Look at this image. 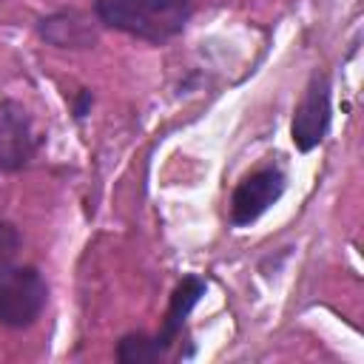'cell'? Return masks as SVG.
<instances>
[{
	"mask_svg": "<svg viewBox=\"0 0 364 364\" xmlns=\"http://www.w3.org/2000/svg\"><path fill=\"white\" fill-rule=\"evenodd\" d=\"M94 14L102 26L125 31L136 40L165 43L188 26L191 0H94Z\"/></svg>",
	"mask_w": 364,
	"mask_h": 364,
	"instance_id": "cell-1",
	"label": "cell"
},
{
	"mask_svg": "<svg viewBox=\"0 0 364 364\" xmlns=\"http://www.w3.org/2000/svg\"><path fill=\"white\" fill-rule=\"evenodd\" d=\"M48 301V284L37 267H3L0 273V324L31 327Z\"/></svg>",
	"mask_w": 364,
	"mask_h": 364,
	"instance_id": "cell-2",
	"label": "cell"
},
{
	"mask_svg": "<svg viewBox=\"0 0 364 364\" xmlns=\"http://www.w3.org/2000/svg\"><path fill=\"white\" fill-rule=\"evenodd\" d=\"M330 119H333L330 80H327V74L313 71V77L293 111V125H290L293 145L299 151H313L316 145H321V139L330 131Z\"/></svg>",
	"mask_w": 364,
	"mask_h": 364,
	"instance_id": "cell-3",
	"label": "cell"
},
{
	"mask_svg": "<svg viewBox=\"0 0 364 364\" xmlns=\"http://www.w3.org/2000/svg\"><path fill=\"white\" fill-rule=\"evenodd\" d=\"M287 176L279 168H259L253 173H247L230 196V222L236 228H245L250 222H256L270 205H276L284 193Z\"/></svg>",
	"mask_w": 364,
	"mask_h": 364,
	"instance_id": "cell-4",
	"label": "cell"
},
{
	"mask_svg": "<svg viewBox=\"0 0 364 364\" xmlns=\"http://www.w3.org/2000/svg\"><path fill=\"white\" fill-rule=\"evenodd\" d=\"M40 148V134L28 111L14 100H0V173L28 165Z\"/></svg>",
	"mask_w": 364,
	"mask_h": 364,
	"instance_id": "cell-5",
	"label": "cell"
},
{
	"mask_svg": "<svg viewBox=\"0 0 364 364\" xmlns=\"http://www.w3.org/2000/svg\"><path fill=\"white\" fill-rule=\"evenodd\" d=\"M208 290V282L199 279V276H185L173 293H171V301H168V313H165V321H162V330L154 336V344L159 347V353L165 355L168 347L176 341V336L182 333V324L185 318L191 316V310L199 304V299L205 296Z\"/></svg>",
	"mask_w": 364,
	"mask_h": 364,
	"instance_id": "cell-6",
	"label": "cell"
},
{
	"mask_svg": "<svg viewBox=\"0 0 364 364\" xmlns=\"http://www.w3.org/2000/svg\"><path fill=\"white\" fill-rule=\"evenodd\" d=\"M43 37L51 40L60 48H88L97 40V31L91 28L88 17L80 11H60L40 26Z\"/></svg>",
	"mask_w": 364,
	"mask_h": 364,
	"instance_id": "cell-7",
	"label": "cell"
},
{
	"mask_svg": "<svg viewBox=\"0 0 364 364\" xmlns=\"http://www.w3.org/2000/svg\"><path fill=\"white\" fill-rule=\"evenodd\" d=\"M117 358L122 364H142V361H156L162 358L159 347L154 344V338L142 336V333H131L117 344Z\"/></svg>",
	"mask_w": 364,
	"mask_h": 364,
	"instance_id": "cell-8",
	"label": "cell"
},
{
	"mask_svg": "<svg viewBox=\"0 0 364 364\" xmlns=\"http://www.w3.org/2000/svg\"><path fill=\"white\" fill-rule=\"evenodd\" d=\"M20 230L11 222H0V270L9 267V262L17 256L20 250Z\"/></svg>",
	"mask_w": 364,
	"mask_h": 364,
	"instance_id": "cell-9",
	"label": "cell"
}]
</instances>
